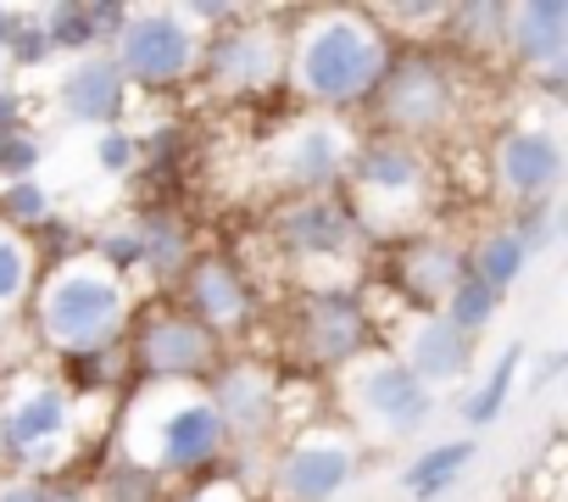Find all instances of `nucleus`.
Here are the masks:
<instances>
[{
  "mask_svg": "<svg viewBox=\"0 0 568 502\" xmlns=\"http://www.w3.org/2000/svg\"><path fill=\"white\" fill-rule=\"evenodd\" d=\"M134 229H140V269H151L156 280L162 274H179L190 263V240H184L179 218L151 212V218H134Z\"/></svg>",
  "mask_w": 568,
  "mask_h": 502,
  "instance_id": "obj_25",
  "label": "nucleus"
},
{
  "mask_svg": "<svg viewBox=\"0 0 568 502\" xmlns=\"http://www.w3.org/2000/svg\"><path fill=\"white\" fill-rule=\"evenodd\" d=\"M273 240L284 245V258L296 269L307 263H341L352 258V245L363 240L341 195H284L273 212Z\"/></svg>",
  "mask_w": 568,
  "mask_h": 502,
  "instance_id": "obj_14",
  "label": "nucleus"
},
{
  "mask_svg": "<svg viewBox=\"0 0 568 502\" xmlns=\"http://www.w3.org/2000/svg\"><path fill=\"white\" fill-rule=\"evenodd\" d=\"M0 463H7V452H0Z\"/></svg>",
  "mask_w": 568,
  "mask_h": 502,
  "instance_id": "obj_36",
  "label": "nucleus"
},
{
  "mask_svg": "<svg viewBox=\"0 0 568 502\" xmlns=\"http://www.w3.org/2000/svg\"><path fill=\"white\" fill-rule=\"evenodd\" d=\"M134 358L151 380H206L217 369V341L190 313H151L134 335Z\"/></svg>",
  "mask_w": 568,
  "mask_h": 502,
  "instance_id": "obj_17",
  "label": "nucleus"
},
{
  "mask_svg": "<svg viewBox=\"0 0 568 502\" xmlns=\"http://www.w3.org/2000/svg\"><path fill=\"white\" fill-rule=\"evenodd\" d=\"M490 173L496 184L507 190V201L518 207H546L568 173V151H562V134H557V112L551 118H518L496 134V151H490Z\"/></svg>",
  "mask_w": 568,
  "mask_h": 502,
  "instance_id": "obj_13",
  "label": "nucleus"
},
{
  "mask_svg": "<svg viewBox=\"0 0 568 502\" xmlns=\"http://www.w3.org/2000/svg\"><path fill=\"white\" fill-rule=\"evenodd\" d=\"M23 18H29V12H12V7H0V51H7V46L18 40V29H23Z\"/></svg>",
  "mask_w": 568,
  "mask_h": 502,
  "instance_id": "obj_35",
  "label": "nucleus"
},
{
  "mask_svg": "<svg viewBox=\"0 0 568 502\" xmlns=\"http://www.w3.org/2000/svg\"><path fill=\"white\" fill-rule=\"evenodd\" d=\"M390 68V34L368 12H307L296 34H284V84L313 112H346L374 101Z\"/></svg>",
  "mask_w": 568,
  "mask_h": 502,
  "instance_id": "obj_2",
  "label": "nucleus"
},
{
  "mask_svg": "<svg viewBox=\"0 0 568 502\" xmlns=\"http://www.w3.org/2000/svg\"><path fill=\"white\" fill-rule=\"evenodd\" d=\"M463 263H468V274L485 285V291H513L518 280H524V269H529V251L518 245V234L513 229H490V234H479L468 251H463Z\"/></svg>",
  "mask_w": 568,
  "mask_h": 502,
  "instance_id": "obj_22",
  "label": "nucleus"
},
{
  "mask_svg": "<svg viewBox=\"0 0 568 502\" xmlns=\"http://www.w3.org/2000/svg\"><path fill=\"white\" fill-rule=\"evenodd\" d=\"M346 212L357 223V234H374V240H407L429 223V207H435V162L424 157V145H407V140H368L357 145L352 168H346Z\"/></svg>",
  "mask_w": 568,
  "mask_h": 502,
  "instance_id": "obj_4",
  "label": "nucleus"
},
{
  "mask_svg": "<svg viewBox=\"0 0 568 502\" xmlns=\"http://www.w3.org/2000/svg\"><path fill=\"white\" fill-rule=\"evenodd\" d=\"M518 363H524V347H501V358L490 363L485 385H474L468 402H463V419H468V424L485 430V424L501 419V408H507V396H513V380H518Z\"/></svg>",
  "mask_w": 568,
  "mask_h": 502,
  "instance_id": "obj_26",
  "label": "nucleus"
},
{
  "mask_svg": "<svg viewBox=\"0 0 568 502\" xmlns=\"http://www.w3.org/2000/svg\"><path fill=\"white\" fill-rule=\"evenodd\" d=\"M352 157H357V134L329 112H307L296 123H284L262 145V168L284 195H335Z\"/></svg>",
  "mask_w": 568,
  "mask_h": 502,
  "instance_id": "obj_8",
  "label": "nucleus"
},
{
  "mask_svg": "<svg viewBox=\"0 0 568 502\" xmlns=\"http://www.w3.org/2000/svg\"><path fill=\"white\" fill-rule=\"evenodd\" d=\"M496 308H501V297H496V291H485L474 274H463V280L446 291V302H440L435 313H446V324H452V330H463L468 341H479V335L490 330Z\"/></svg>",
  "mask_w": 568,
  "mask_h": 502,
  "instance_id": "obj_27",
  "label": "nucleus"
},
{
  "mask_svg": "<svg viewBox=\"0 0 568 502\" xmlns=\"http://www.w3.org/2000/svg\"><path fill=\"white\" fill-rule=\"evenodd\" d=\"M335 396H341V424L363 441H390V435H413L435 396L385 352V347H368L357 352L352 363L335 369Z\"/></svg>",
  "mask_w": 568,
  "mask_h": 502,
  "instance_id": "obj_6",
  "label": "nucleus"
},
{
  "mask_svg": "<svg viewBox=\"0 0 568 502\" xmlns=\"http://www.w3.org/2000/svg\"><path fill=\"white\" fill-rule=\"evenodd\" d=\"M513 62L524 73H535L546 90L562 84V68H568V7L562 0H518L507 7V40Z\"/></svg>",
  "mask_w": 568,
  "mask_h": 502,
  "instance_id": "obj_18",
  "label": "nucleus"
},
{
  "mask_svg": "<svg viewBox=\"0 0 568 502\" xmlns=\"http://www.w3.org/2000/svg\"><path fill=\"white\" fill-rule=\"evenodd\" d=\"M374 347V313L341 291V297H302L296 308V352L318 369H341L357 352Z\"/></svg>",
  "mask_w": 568,
  "mask_h": 502,
  "instance_id": "obj_16",
  "label": "nucleus"
},
{
  "mask_svg": "<svg viewBox=\"0 0 568 502\" xmlns=\"http://www.w3.org/2000/svg\"><path fill=\"white\" fill-rule=\"evenodd\" d=\"M468 274L463 251L452 240H435V234H418L407 251H402V302L413 308H440L446 291Z\"/></svg>",
  "mask_w": 568,
  "mask_h": 502,
  "instance_id": "obj_21",
  "label": "nucleus"
},
{
  "mask_svg": "<svg viewBox=\"0 0 568 502\" xmlns=\"http://www.w3.org/2000/svg\"><path fill=\"white\" fill-rule=\"evenodd\" d=\"M51 218V190L40 179H18V184H0V229H40Z\"/></svg>",
  "mask_w": 568,
  "mask_h": 502,
  "instance_id": "obj_28",
  "label": "nucleus"
},
{
  "mask_svg": "<svg viewBox=\"0 0 568 502\" xmlns=\"http://www.w3.org/2000/svg\"><path fill=\"white\" fill-rule=\"evenodd\" d=\"M40 258H34V245H29V234H18V229H0V324H7L12 313H23V302H29V291H34V269Z\"/></svg>",
  "mask_w": 568,
  "mask_h": 502,
  "instance_id": "obj_24",
  "label": "nucleus"
},
{
  "mask_svg": "<svg viewBox=\"0 0 568 502\" xmlns=\"http://www.w3.org/2000/svg\"><path fill=\"white\" fill-rule=\"evenodd\" d=\"M45 480H29V474H12V480H0V502H45Z\"/></svg>",
  "mask_w": 568,
  "mask_h": 502,
  "instance_id": "obj_34",
  "label": "nucleus"
},
{
  "mask_svg": "<svg viewBox=\"0 0 568 502\" xmlns=\"http://www.w3.org/2000/svg\"><path fill=\"white\" fill-rule=\"evenodd\" d=\"M106 57L129 84L173 90L201 73V29L184 18V7H129V23Z\"/></svg>",
  "mask_w": 568,
  "mask_h": 502,
  "instance_id": "obj_7",
  "label": "nucleus"
},
{
  "mask_svg": "<svg viewBox=\"0 0 568 502\" xmlns=\"http://www.w3.org/2000/svg\"><path fill=\"white\" fill-rule=\"evenodd\" d=\"M7 51H12V62H18V68H34V62H45V57H51V40L40 34V23H34V18H23V29H18V40H12Z\"/></svg>",
  "mask_w": 568,
  "mask_h": 502,
  "instance_id": "obj_32",
  "label": "nucleus"
},
{
  "mask_svg": "<svg viewBox=\"0 0 568 502\" xmlns=\"http://www.w3.org/2000/svg\"><path fill=\"white\" fill-rule=\"evenodd\" d=\"M34 23L51 40V51H79V57L95 51V29H90V12L84 7H45Z\"/></svg>",
  "mask_w": 568,
  "mask_h": 502,
  "instance_id": "obj_29",
  "label": "nucleus"
},
{
  "mask_svg": "<svg viewBox=\"0 0 568 502\" xmlns=\"http://www.w3.org/2000/svg\"><path fill=\"white\" fill-rule=\"evenodd\" d=\"M357 474V435L346 424H302L273 458V496L278 502H335Z\"/></svg>",
  "mask_w": 568,
  "mask_h": 502,
  "instance_id": "obj_9",
  "label": "nucleus"
},
{
  "mask_svg": "<svg viewBox=\"0 0 568 502\" xmlns=\"http://www.w3.org/2000/svg\"><path fill=\"white\" fill-rule=\"evenodd\" d=\"M201 385H206V402L217 408V419H223V430H229V446H234V441H256V435H273V430H278L284 385H278L256 358L223 363V369H212Z\"/></svg>",
  "mask_w": 568,
  "mask_h": 502,
  "instance_id": "obj_15",
  "label": "nucleus"
},
{
  "mask_svg": "<svg viewBox=\"0 0 568 502\" xmlns=\"http://www.w3.org/2000/svg\"><path fill=\"white\" fill-rule=\"evenodd\" d=\"M184 308H190V319H195L212 341L229 335V330H240V324L256 313L251 285H245V274H240L229 258H195V263H190V274H184Z\"/></svg>",
  "mask_w": 568,
  "mask_h": 502,
  "instance_id": "obj_20",
  "label": "nucleus"
},
{
  "mask_svg": "<svg viewBox=\"0 0 568 502\" xmlns=\"http://www.w3.org/2000/svg\"><path fill=\"white\" fill-rule=\"evenodd\" d=\"M374 107H379V123L390 140H407L418 145L424 134H440L457 112V84L446 73V62L435 57H390L379 90H374Z\"/></svg>",
  "mask_w": 568,
  "mask_h": 502,
  "instance_id": "obj_11",
  "label": "nucleus"
},
{
  "mask_svg": "<svg viewBox=\"0 0 568 502\" xmlns=\"http://www.w3.org/2000/svg\"><path fill=\"white\" fill-rule=\"evenodd\" d=\"M95 162H101V173H129V168L140 162V140H134L129 129H101Z\"/></svg>",
  "mask_w": 568,
  "mask_h": 502,
  "instance_id": "obj_31",
  "label": "nucleus"
},
{
  "mask_svg": "<svg viewBox=\"0 0 568 502\" xmlns=\"http://www.w3.org/2000/svg\"><path fill=\"white\" fill-rule=\"evenodd\" d=\"M57 101L73 123H90V129H123V112L134 101V84L118 73V62L106 51H90V57H73L57 79Z\"/></svg>",
  "mask_w": 568,
  "mask_h": 502,
  "instance_id": "obj_19",
  "label": "nucleus"
},
{
  "mask_svg": "<svg viewBox=\"0 0 568 502\" xmlns=\"http://www.w3.org/2000/svg\"><path fill=\"white\" fill-rule=\"evenodd\" d=\"M34 341L57 358H101L123 335L134 313V291L123 274H112L95 251L51 263L34 274Z\"/></svg>",
  "mask_w": 568,
  "mask_h": 502,
  "instance_id": "obj_3",
  "label": "nucleus"
},
{
  "mask_svg": "<svg viewBox=\"0 0 568 502\" xmlns=\"http://www.w3.org/2000/svg\"><path fill=\"white\" fill-rule=\"evenodd\" d=\"M474 441H435V446H424L413 463H407V474H402V491L413 496V502H429V496H440V491H452L457 485V474L474 463Z\"/></svg>",
  "mask_w": 568,
  "mask_h": 502,
  "instance_id": "obj_23",
  "label": "nucleus"
},
{
  "mask_svg": "<svg viewBox=\"0 0 568 502\" xmlns=\"http://www.w3.org/2000/svg\"><path fill=\"white\" fill-rule=\"evenodd\" d=\"M179 502H251L240 480H201L195 491H184Z\"/></svg>",
  "mask_w": 568,
  "mask_h": 502,
  "instance_id": "obj_33",
  "label": "nucleus"
},
{
  "mask_svg": "<svg viewBox=\"0 0 568 502\" xmlns=\"http://www.w3.org/2000/svg\"><path fill=\"white\" fill-rule=\"evenodd\" d=\"M385 330H390V347H385V352H390L429 396L446 391V385H457V380H468V369H474V341H468L463 330H452L446 313L413 308V302L396 297Z\"/></svg>",
  "mask_w": 568,
  "mask_h": 502,
  "instance_id": "obj_12",
  "label": "nucleus"
},
{
  "mask_svg": "<svg viewBox=\"0 0 568 502\" xmlns=\"http://www.w3.org/2000/svg\"><path fill=\"white\" fill-rule=\"evenodd\" d=\"M201 73L223 96H262L284 84V29L273 18L240 12L217 34H201Z\"/></svg>",
  "mask_w": 568,
  "mask_h": 502,
  "instance_id": "obj_10",
  "label": "nucleus"
},
{
  "mask_svg": "<svg viewBox=\"0 0 568 502\" xmlns=\"http://www.w3.org/2000/svg\"><path fill=\"white\" fill-rule=\"evenodd\" d=\"M118 452L145 480L201 474L229 452V430L195 380H145L118 413Z\"/></svg>",
  "mask_w": 568,
  "mask_h": 502,
  "instance_id": "obj_1",
  "label": "nucleus"
},
{
  "mask_svg": "<svg viewBox=\"0 0 568 502\" xmlns=\"http://www.w3.org/2000/svg\"><path fill=\"white\" fill-rule=\"evenodd\" d=\"M34 168H40V140H34V134H23V129L0 134V184L34 179Z\"/></svg>",
  "mask_w": 568,
  "mask_h": 502,
  "instance_id": "obj_30",
  "label": "nucleus"
},
{
  "mask_svg": "<svg viewBox=\"0 0 568 502\" xmlns=\"http://www.w3.org/2000/svg\"><path fill=\"white\" fill-rule=\"evenodd\" d=\"M79 408L84 396H73V385L51 374H18L0 391V452H7V463H18V474L29 480L62 474L84 446Z\"/></svg>",
  "mask_w": 568,
  "mask_h": 502,
  "instance_id": "obj_5",
  "label": "nucleus"
}]
</instances>
